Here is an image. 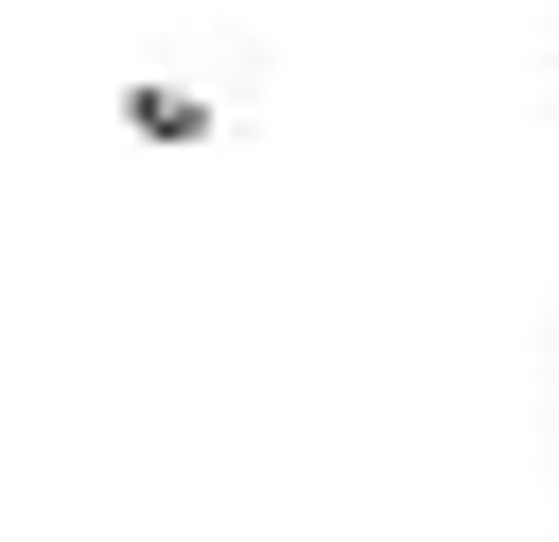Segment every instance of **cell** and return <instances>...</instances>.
Wrapping results in <instances>:
<instances>
[]
</instances>
